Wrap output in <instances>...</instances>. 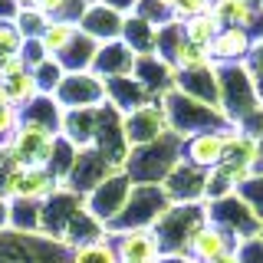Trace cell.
<instances>
[{"label":"cell","instance_id":"1","mask_svg":"<svg viewBox=\"0 0 263 263\" xmlns=\"http://www.w3.org/2000/svg\"><path fill=\"white\" fill-rule=\"evenodd\" d=\"M181 161V138L175 132H164L161 138L138 148H128V158L122 171L128 175L132 184H164V178L175 171Z\"/></svg>","mask_w":263,"mask_h":263},{"label":"cell","instance_id":"2","mask_svg":"<svg viewBox=\"0 0 263 263\" xmlns=\"http://www.w3.org/2000/svg\"><path fill=\"white\" fill-rule=\"evenodd\" d=\"M161 102V112L168 119V132H175L178 138H191V135H201V132H220V128H230L227 115L214 105H204L197 99L171 89L168 96L158 99Z\"/></svg>","mask_w":263,"mask_h":263},{"label":"cell","instance_id":"3","mask_svg":"<svg viewBox=\"0 0 263 263\" xmlns=\"http://www.w3.org/2000/svg\"><path fill=\"white\" fill-rule=\"evenodd\" d=\"M217 79H220V112L227 115V122L234 128L240 125V122H247L253 112L263 109L247 63H240V66H217Z\"/></svg>","mask_w":263,"mask_h":263},{"label":"cell","instance_id":"4","mask_svg":"<svg viewBox=\"0 0 263 263\" xmlns=\"http://www.w3.org/2000/svg\"><path fill=\"white\" fill-rule=\"evenodd\" d=\"M171 208V197L164 194L161 184H132L128 201L122 214L105 227V234H122V230H145L155 227L164 217V211Z\"/></svg>","mask_w":263,"mask_h":263},{"label":"cell","instance_id":"5","mask_svg":"<svg viewBox=\"0 0 263 263\" xmlns=\"http://www.w3.org/2000/svg\"><path fill=\"white\" fill-rule=\"evenodd\" d=\"M208 224V208L201 204H171L164 211V217L155 224V237H158V247H161V257L168 253H184L191 237Z\"/></svg>","mask_w":263,"mask_h":263},{"label":"cell","instance_id":"6","mask_svg":"<svg viewBox=\"0 0 263 263\" xmlns=\"http://www.w3.org/2000/svg\"><path fill=\"white\" fill-rule=\"evenodd\" d=\"M72 250L43 234L0 230V263H69Z\"/></svg>","mask_w":263,"mask_h":263},{"label":"cell","instance_id":"7","mask_svg":"<svg viewBox=\"0 0 263 263\" xmlns=\"http://www.w3.org/2000/svg\"><path fill=\"white\" fill-rule=\"evenodd\" d=\"M53 145H56L53 132L20 122L13 138L4 145V164L7 168H46L53 158Z\"/></svg>","mask_w":263,"mask_h":263},{"label":"cell","instance_id":"8","mask_svg":"<svg viewBox=\"0 0 263 263\" xmlns=\"http://www.w3.org/2000/svg\"><path fill=\"white\" fill-rule=\"evenodd\" d=\"M204 208H208V220H211V224H217L220 230H227L237 243L247 240V237H257L263 230V224L253 217V211L240 201L237 191L227 194V197H220V201H204Z\"/></svg>","mask_w":263,"mask_h":263},{"label":"cell","instance_id":"9","mask_svg":"<svg viewBox=\"0 0 263 263\" xmlns=\"http://www.w3.org/2000/svg\"><path fill=\"white\" fill-rule=\"evenodd\" d=\"M128 191H132V181L125 171H112L109 178L102 181V184L96 187V191H89L86 197H82V204H86V211L92 214V217L99 220L102 227H109L115 217L122 214V208H125L128 201Z\"/></svg>","mask_w":263,"mask_h":263},{"label":"cell","instance_id":"10","mask_svg":"<svg viewBox=\"0 0 263 263\" xmlns=\"http://www.w3.org/2000/svg\"><path fill=\"white\" fill-rule=\"evenodd\" d=\"M53 99L63 112L99 109V105H105V82L96 72H66Z\"/></svg>","mask_w":263,"mask_h":263},{"label":"cell","instance_id":"11","mask_svg":"<svg viewBox=\"0 0 263 263\" xmlns=\"http://www.w3.org/2000/svg\"><path fill=\"white\" fill-rule=\"evenodd\" d=\"M92 148L102 155L112 168H122L128 158V142H125V128H122V112H115L109 102L96 109V138Z\"/></svg>","mask_w":263,"mask_h":263},{"label":"cell","instance_id":"12","mask_svg":"<svg viewBox=\"0 0 263 263\" xmlns=\"http://www.w3.org/2000/svg\"><path fill=\"white\" fill-rule=\"evenodd\" d=\"M60 181L46 168H10L4 184V201H46Z\"/></svg>","mask_w":263,"mask_h":263},{"label":"cell","instance_id":"13","mask_svg":"<svg viewBox=\"0 0 263 263\" xmlns=\"http://www.w3.org/2000/svg\"><path fill=\"white\" fill-rule=\"evenodd\" d=\"M76 211H82V197L76 191H69V187H56L40 208V234L63 243V234Z\"/></svg>","mask_w":263,"mask_h":263},{"label":"cell","instance_id":"14","mask_svg":"<svg viewBox=\"0 0 263 263\" xmlns=\"http://www.w3.org/2000/svg\"><path fill=\"white\" fill-rule=\"evenodd\" d=\"M112 171H119V168H112V164L105 161L96 148H79L76 161H72L69 175H66V181H63L60 187H69V191H76L79 197H86L89 191H96V187L102 184Z\"/></svg>","mask_w":263,"mask_h":263},{"label":"cell","instance_id":"15","mask_svg":"<svg viewBox=\"0 0 263 263\" xmlns=\"http://www.w3.org/2000/svg\"><path fill=\"white\" fill-rule=\"evenodd\" d=\"M227 132H230V128L201 132V135L181 138V161L194 164V168H201V171L220 168V161H224V152H227Z\"/></svg>","mask_w":263,"mask_h":263},{"label":"cell","instance_id":"16","mask_svg":"<svg viewBox=\"0 0 263 263\" xmlns=\"http://www.w3.org/2000/svg\"><path fill=\"white\" fill-rule=\"evenodd\" d=\"M122 128H125L128 148H138V145H148L155 138H161L168 132V119L161 112V102H148L142 109L122 115Z\"/></svg>","mask_w":263,"mask_h":263},{"label":"cell","instance_id":"17","mask_svg":"<svg viewBox=\"0 0 263 263\" xmlns=\"http://www.w3.org/2000/svg\"><path fill=\"white\" fill-rule=\"evenodd\" d=\"M135 82L148 92L152 102H158L161 96H168L175 89V66L164 63L158 53H145V56H135V69H132Z\"/></svg>","mask_w":263,"mask_h":263},{"label":"cell","instance_id":"18","mask_svg":"<svg viewBox=\"0 0 263 263\" xmlns=\"http://www.w3.org/2000/svg\"><path fill=\"white\" fill-rule=\"evenodd\" d=\"M204 184H208V171L194 168L187 161H178L175 171L164 178V194L171 197V204H201L204 201Z\"/></svg>","mask_w":263,"mask_h":263},{"label":"cell","instance_id":"19","mask_svg":"<svg viewBox=\"0 0 263 263\" xmlns=\"http://www.w3.org/2000/svg\"><path fill=\"white\" fill-rule=\"evenodd\" d=\"M211 13L220 27H240L253 36V43L263 40V10L253 0H214Z\"/></svg>","mask_w":263,"mask_h":263},{"label":"cell","instance_id":"20","mask_svg":"<svg viewBox=\"0 0 263 263\" xmlns=\"http://www.w3.org/2000/svg\"><path fill=\"white\" fill-rule=\"evenodd\" d=\"M250 49H253V36L240 27H220V33L211 40L208 53L214 66H240L250 60Z\"/></svg>","mask_w":263,"mask_h":263},{"label":"cell","instance_id":"21","mask_svg":"<svg viewBox=\"0 0 263 263\" xmlns=\"http://www.w3.org/2000/svg\"><path fill=\"white\" fill-rule=\"evenodd\" d=\"M119 253V263H155L161 257L158 237L152 227L145 230H122V234H109Z\"/></svg>","mask_w":263,"mask_h":263},{"label":"cell","instance_id":"22","mask_svg":"<svg viewBox=\"0 0 263 263\" xmlns=\"http://www.w3.org/2000/svg\"><path fill=\"white\" fill-rule=\"evenodd\" d=\"M237 250V240L227 234V230H220L217 224H204L197 234L191 237V243H187V250H184V257H191L194 263H214V260H220V257H227V253H234Z\"/></svg>","mask_w":263,"mask_h":263},{"label":"cell","instance_id":"23","mask_svg":"<svg viewBox=\"0 0 263 263\" xmlns=\"http://www.w3.org/2000/svg\"><path fill=\"white\" fill-rule=\"evenodd\" d=\"M122 16L119 10H112V7H105L102 0H92V4L86 7V13L79 16V30L86 33V36H92L96 43H112V40H122Z\"/></svg>","mask_w":263,"mask_h":263},{"label":"cell","instance_id":"24","mask_svg":"<svg viewBox=\"0 0 263 263\" xmlns=\"http://www.w3.org/2000/svg\"><path fill=\"white\" fill-rule=\"evenodd\" d=\"M175 89L184 96L197 99L204 105L220 109V79H217V66L208 69H191V72H175Z\"/></svg>","mask_w":263,"mask_h":263},{"label":"cell","instance_id":"25","mask_svg":"<svg viewBox=\"0 0 263 263\" xmlns=\"http://www.w3.org/2000/svg\"><path fill=\"white\" fill-rule=\"evenodd\" d=\"M135 69V53L122 43V40H112V43H102L96 53V63H92V72L99 79H119V76H132Z\"/></svg>","mask_w":263,"mask_h":263},{"label":"cell","instance_id":"26","mask_svg":"<svg viewBox=\"0 0 263 263\" xmlns=\"http://www.w3.org/2000/svg\"><path fill=\"white\" fill-rule=\"evenodd\" d=\"M105 102H109L115 112L128 115V112L148 105L152 99H148V92L135 82V76H119V79H105Z\"/></svg>","mask_w":263,"mask_h":263},{"label":"cell","instance_id":"27","mask_svg":"<svg viewBox=\"0 0 263 263\" xmlns=\"http://www.w3.org/2000/svg\"><path fill=\"white\" fill-rule=\"evenodd\" d=\"M99 46L92 36H86V33H76V36L69 40V46L63 49L60 56H56V63L63 66V72H92V63H96V53Z\"/></svg>","mask_w":263,"mask_h":263},{"label":"cell","instance_id":"28","mask_svg":"<svg viewBox=\"0 0 263 263\" xmlns=\"http://www.w3.org/2000/svg\"><path fill=\"white\" fill-rule=\"evenodd\" d=\"M60 138H66L72 148H92V138H96V109L63 112Z\"/></svg>","mask_w":263,"mask_h":263},{"label":"cell","instance_id":"29","mask_svg":"<svg viewBox=\"0 0 263 263\" xmlns=\"http://www.w3.org/2000/svg\"><path fill=\"white\" fill-rule=\"evenodd\" d=\"M20 122L27 125H36V128H46L53 135H60V125H63V109L56 105L53 96H36L30 105L20 109Z\"/></svg>","mask_w":263,"mask_h":263},{"label":"cell","instance_id":"30","mask_svg":"<svg viewBox=\"0 0 263 263\" xmlns=\"http://www.w3.org/2000/svg\"><path fill=\"white\" fill-rule=\"evenodd\" d=\"M99 237H105V227L99 224V220L92 217V214L86 211V204H82V211H76V214H72L69 227H66V234H63V243L69 247V250H76V247H86V243L99 240Z\"/></svg>","mask_w":263,"mask_h":263},{"label":"cell","instance_id":"31","mask_svg":"<svg viewBox=\"0 0 263 263\" xmlns=\"http://www.w3.org/2000/svg\"><path fill=\"white\" fill-rule=\"evenodd\" d=\"M122 43H125L135 56H145V53H155V27L145 23L142 16L128 13L122 20Z\"/></svg>","mask_w":263,"mask_h":263},{"label":"cell","instance_id":"32","mask_svg":"<svg viewBox=\"0 0 263 263\" xmlns=\"http://www.w3.org/2000/svg\"><path fill=\"white\" fill-rule=\"evenodd\" d=\"M40 208L43 201H7V230L40 234Z\"/></svg>","mask_w":263,"mask_h":263},{"label":"cell","instance_id":"33","mask_svg":"<svg viewBox=\"0 0 263 263\" xmlns=\"http://www.w3.org/2000/svg\"><path fill=\"white\" fill-rule=\"evenodd\" d=\"M79 33V27L76 23H69V20H49L46 23V30H43V36H40V43H43V49H46V56H60L66 46H69V40Z\"/></svg>","mask_w":263,"mask_h":263},{"label":"cell","instance_id":"34","mask_svg":"<svg viewBox=\"0 0 263 263\" xmlns=\"http://www.w3.org/2000/svg\"><path fill=\"white\" fill-rule=\"evenodd\" d=\"M181 33H184L187 43L208 49L211 40L220 33V23H217V16H214V13H201V16H194V20H184V23H181Z\"/></svg>","mask_w":263,"mask_h":263},{"label":"cell","instance_id":"35","mask_svg":"<svg viewBox=\"0 0 263 263\" xmlns=\"http://www.w3.org/2000/svg\"><path fill=\"white\" fill-rule=\"evenodd\" d=\"M69 263H119V253H115L112 237L105 234V237H99V240L86 243V247H76Z\"/></svg>","mask_w":263,"mask_h":263},{"label":"cell","instance_id":"36","mask_svg":"<svg viewBox=\"0 0 263 263\" xmlns=\"http://www.w3.org/2000/svg\"><path fill=\"white\" fill-rule=\"evenodd\" d=\"M4 86H7V96H10V105L13 109H23V105H30L33 99L40 96V89H36V79H33V72H20V76H10V79H4Z\"/></svg>","mask_w":263,"mask_h":263},{"label":"cell","instance_id":"37","mask_svg":"<svg viewBox=\"0 0 263 263\" xmlns=\"http://www.w3.org/2000/svg\"><path fill=\"white\" fill-rule=\"evenodd\" d=\"M171 66H175V72H191V69H208V66H214V63H211V53L204 46H194V43L184 40V43L178 46Z\"/></svg>","mask_w":263,"mask_h":263},{"label":"cell","instance_id":"38","mask_svg":"<svg viewBox=\"0 0 263 263\" xmlns=\"http://www.w3.org/2000/svg\"><path fill=\"white\" fill-rule=\"evenodd\" d=\"M181 43H184V33H181L178 20H171V23H164V27L155 30V53H158L164 63L175 60V53H178Z\"/></svg>","mask_w":263,"mask_h":263},{"label":"cell","instance_id":"39","mask_svg":"<svg viewBox=\"0 0 263 263\" xmlns=\"http://www.w3.org/2000/svg\"><path fill=\"white\" fill-rule=\"evenodd\" d=\"M33 72V79H36V89H40V96H56V89H60V82H63V66L49 56L46 63H40L36 69H30Z\"/></svg>","mask_w":263,"mask_h":263},{"label":"cell","instance_id":"40","mask_svg":"<svg viewBox=\"0 0 263 263\" xmlns=\"http://www.w3.org/2000/svg\"><path fill=\"white\" fill-rule=\"evenodd\" d=\"M237 194H240V201L253 211V217L263 224V171H253V175L237 187Z\"/></svg>","mask_w":263,"mask_h":263},{"label":"cell","instance_id":"41","mask_svg":"<svg viewBox=\"0 0 263 263\" xmlns=\"http://www.w3.org/2000/svg\"><path fill=\"white\" fill-rule=\"evenodd\" d=\"M13 23H16V30H20L23 40H40L43 30H46V23H49V16H43L40 10H16Z\"/></svg>","mask_w":263,"mask_h":263},{"label":"cell","instance_id":"42","mask_svg":"<svg viewBox=\"0 0 263 263\" xmlns=\"http://www.w3.org/2000/svg\"><path fill=\"white\" fill-rule=\"evenodd\" d=\"M237 191V184L230 181V175L224 168H214L208 171V184H204V201H220V197H227V194H234Z\"/></svg>","mask_w":263,"mask_h":263},{"label":"cell","instance_id":"43","mask_svg":"<svg viewBox=\"0 0 263 263\" xmlns=\"http://www.w3.org/2000/svg\"><path fill=\"white\" fill-rule=\"evenodd\" d=\"M135 16H142V20L152 23L155 30L164 27V23H171V10L161 4V0H138V4H135Z\"/></svg>","mask_w":263,"mask_h":263},{"label":"cell","instance_id":"44","mask_svg":"<svg viewBox=\"0 0 263 263\" xmlns=\"http://www.w3.org/2000/svg\"><path fill=\"white\" fill-rule=\"evenodd\" d=\"M201 13H211V0H178L175 7H171V20L184 23V20H194V16Z\"/></svg>","mask_w":263,"mask_h":263},{"label":"cell","instance_id":"45","mask_svg":"<svg viewBox=\"0 0 263 263\" xmlns=\"http://www.w3.org/2000/svg\"><path fill=\"white\" fill-rule=\"evenodd\" d=\"M20 46H23V36H20V30H16V23L13 20H0V56L20 53Z\"/></svg>","mask_w":263,"mask_h":263},{"label":"cell","instance_id":"46","mask_svg":"<svg viewBox=\"0 0 263 263\" xmlns=\"http://www.w3.org/2000/svg\"><path fill=\"white\" fill-rule=\"evenodd\" d=\"M234 257L237 263H263V237H247V240L237 243V250H234Z\"/></svg>","mask_w":263,"mask_h":263},{"label":"cell","instance_id":"47","mask_svg":"<svg viewBox=\"0 0 263 263\" xmlns=\"http://www.w3.org/2000/svg\"><path fill=\"white\" fill-rule=\"evenodd\" d=\"M247 69H250V79L253 86H257V96L263 102V40H257L250 49V60H247Z\"/></svg>","mask_w":263,"mask_h":263},{"label":"cell","instance_id":"48","mask_svg":"<svg viewBox=\"0 0 263 263\" xmlns=\"http://www.w3.org/2000/svg\"><path fill=\"white\" fill-rule=\"evenodd\" d=\"M20 128V109H13V105H4L0 109V148L13 138V132Z\"/></svg>","mask_w":263,"mask_h":263},{"label":"cell","instance_id":"49","mask_svg":"<svg viewBox=\"0 0 263 263\" xmlns=\"http://www.w3.org/2000/svg\"><path fill=\"white\" fill-rule=\"evenodd\" d=\"M20 56H23V63H27V69H36L40 63H46V60H49L40 40H23V46H20Z\"/></svg>","mask_w":263,"mask_h":263},{"label":"cell","instance_id":"50","mask_svg":"<svg viewBox=\"0 0 263 263\" xmlns=\"http://www.w3.org/2000/svg\"><path fill=\"white\" fill-rule=\"evenodd\" d=\"M20 72H27V63H23V56H20V53H13V56H0V79L20 76Z\"/></svg>","mask_w":263,"mask_h":263},{"label":"cell","instance_id":"51","mask_svg":"<svg viewBox=\"0 0 263 263\" xmlns=\"http://www.w3.org/2000/svg\"><path fill=\"white\" fill-rule=\"evenodd\" d=\"M105 7H112V10H119L122 16H128V13H135V4L138 0H102Z\"/></svg>","mask_w":263,"mask_h":263},{"label":"cell","instance_id":"52","mask_svg":"<svg viewBox=\"0 0 263 263\" xmlns=\"http://www.w3.org/2000/svg\"><path fill=\"white\" fill-rule=\"evenodd\" d=\"M13 16H16L13 0H0V20H13Z\"/></svg>","mask_w":263,"mask_h":263},{"label":"cell","instance_id":"53","mask_svg":"<svg viewBox=\"0 0 263 263\" xmlns=\"http://www.w3.org/2000/svg\"><path fill=\"white\" fill-rule=\"evenodd\" d=\"M155 263H194V260L184 257V253H168V257H158Z\"/></svg>","mask_w":263,"mask_h":263},{"label":"cell","instance_id":"54","mask_svg":"<svg viewBox=\"0 0 263 263\" xmlns=\"http://www.w3.org/2000/svg\"><path fill=\"white\" fill-rule=\"evenodd\" d=\"M16 10H36V0H13Z\"/></svg>","mask_w":263,"mask_h":263},{"label":"cell","instance_id":"55","mask_svg":"<svg viewBox=\"0 0 263 263\" xmlns=\"http://www.w3.org/2000/svg\"><path fill=\"white\" fill-rule=\"evenodd\" d=\"M0 230H7V201L0 197Z\"/></svg>","mask_w":263,"mask_h":263},{"label":"cell","instance_id":"56","mask_svg":"<svg viewBox=\"0 0 263 263\" xmlns=\"http://www.w3.org/2000/svg\"><path fill=\"white\" fill-rule=\"evenodd\" d=\"M4 105H10V96H7V86H4V79H0V109Z\"/></svg>","mask_w":263,"mask_h":263},{"label":"cell","instance_id":"57","mask_svg":"<svg viewBox=\"0 0 263 263\" xmlns=\"http://www.w3.org/2000/svg\"><path fill=\"white\" fill-rule=\"evenodd\" d=\"M214 263H237V257H234V253H227V257H220V260H214Z\"/></svg>","mask_w":263,"mask_h":263},{"label":"cell","instance_id":"58","mask_svg":"<svg viewBox=\"0 0 263 263\" xmlns=\"http://www.w3.org/2000/svg\"><path fill=\"white\" fill-rule=\"evenodd\" d=\"M161 4H164V7H168V10H171V7H175V4H178V0H161Z\"/></svg>","mask_w":263,"mask_h":263},{"label":"cell","instance_id":"59","mask_svg":"<svg viewBox=\"0 0 263 263\" xmlns=\"http://www.w3.org/2000/svg\"><path fill=\"white\" fill-rule=\"evenodd\" d=\"M253 4H257V7H260V10H263V0H253Z\"/></svg>","mask_w":263,"mask_h":263},{"label":"cell","instance_id":"60","mask_svg":"<svg viewBox=\"0 0 263 263\" xmlns=\"http://www.w3.org/2000/svg\"><path fill=\"white\" fill-rule=\"evenodd\" d=\"M211 7H214V0H211Z\"/></svg>","mask_w":263,"mask_h":263},{"label":"cell","instance_id":"61","mask_svg":"<svg viewBox=\"0 0 263 263\" xmlns=\"http://www.w3.org/2000/svg\"><path fill=\"white\" fill-rule=\"evenodd\" d=\"M260 237H263V230H260Z\"/></svg>","mask_w":263,"mask_h":263}]
</instances>
